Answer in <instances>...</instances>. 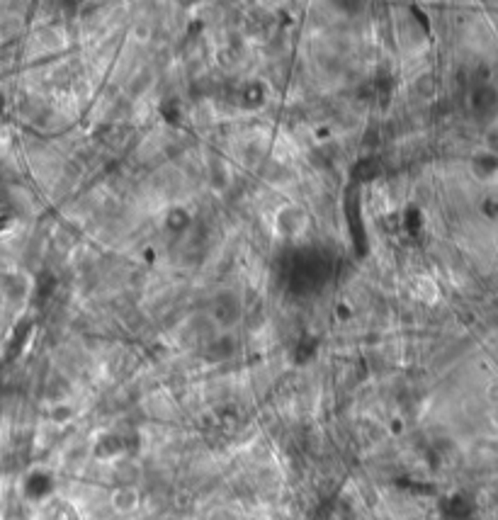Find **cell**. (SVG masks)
<instances>
[{"label":"cell","mask_w":498,"mask_h":520,"mask_svg":"<svg viewBox=\"0 0 498 520\" xmlns=\"http://www.w3.org/2000/svg\"><path fill=\"white\" fill-rule=\"evenodd\" d=\"M309 212L301 204H285L275 212L273 227L282 238H299L309 229Z\"/></svg>","instance_id":"obj_1"},{"label":"cell","mask_w":498,"mask_h":520,"mask_svg":"<svg viewBox=\"0 0 498 520\" xmlns=\"http://www.w3.org/2000/svg\"><path fill=\"white\" fill-rule=\"evenodd\" d=\"M212 319L219 326H236L243 314V307H241L239 297L234 292H221L219 297L212 302Z\"/></svg>","instance_id":"obj_2"},{"label":"cell","mask_w":498,"mask_h":520,"mask_svg":"<svg viewBox=\"0 0 498 520\" xmlns=\"http://www.w3.org/2000/svg\"><path fill=\"white\" fill-rule=\"evenodd\" d=\"M142 503V494L139 489H134L132 484H122L117 487L112 494H110V506H112L114 513L119 516H127V513H134Z\"/></svg>","instance_id":"obj_3"},{"label":"cell","mask_w":498,"mask_h":520,"mask_svg":"<svg viewBox=\"0 0 498 520\" xmlns=\"http://www.w3.org/2000/svg\"><path fill=\"white\" fill-rule=\"evenodd\" d=\"M471 166H474V173L479 175V178H494L498 173V156L491 151L479 153V156L471 161Z\"/></svg>","instance_id":"obj_4"},{"label":"cell","mask_w":498,"mask_h":520,"mask_svg":"<svg viewBox=\"0 0 498 520\" xmlns=\"http://www.w3.org/2000/svg\"><path fill=\"white\" fill-rule=\"evenodd\" d=\"M416 297L423 299V302H435L437 299V284L430 277H418L416 280Z\"/></svg>","instance_id":"obj_5"},{"label":"cell","mask_w":498,"mask_h":520,"mask_svg":"<svg viewBox=\"0 0 498 520\" xmlns=\"http://www.w3.org/2000/svg\"><path fill=\"white\" fill-rule=\"evenodd\" d=\"M338 314H340V316L348 319L350 316V307H338Z\"/></svg>","instance_id":"obj_6"}]
</instances>
